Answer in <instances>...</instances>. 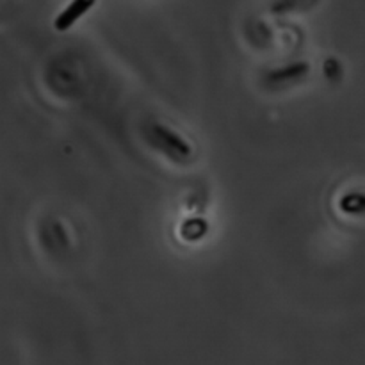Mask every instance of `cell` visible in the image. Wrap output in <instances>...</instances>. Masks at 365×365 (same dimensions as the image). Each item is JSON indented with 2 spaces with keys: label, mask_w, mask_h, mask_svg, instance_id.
<instances>
[{
  "label": "cell",
  "mask_w": 365,
  "mask_h": 365,
  "mask_svg": "<svg viewBox=\"0 0 365 365\" xmlns=\"http://www.w3.org/2000/svg\"><path fill=\"white\" fill-rule=\"evenodd\" d=\"M95 4L96 0H71L70 6L57 14L56 21H53V27L59 32H66L68 29L73 27V25L77 24Z\"/></svg>",
  "instance_id": "1"
},
{
  "label": "cell",
  "mask_w": 365,
  "mask_h": 365,
  "mask_svg": "<svg viewBox=\"0 0 365 365\" xmlns=\"http://www.w3.org/2000/svg\"><path fill=\"white\" fill-rule=\"evenodd\" d=\"M305 70H307L305 64H298V66H289V68H285V70L273 71V73H271V78H273V81H278V78L296 77V75H302Z\"/></svg>",
  "instance_id": "2"
}]
</instances>
